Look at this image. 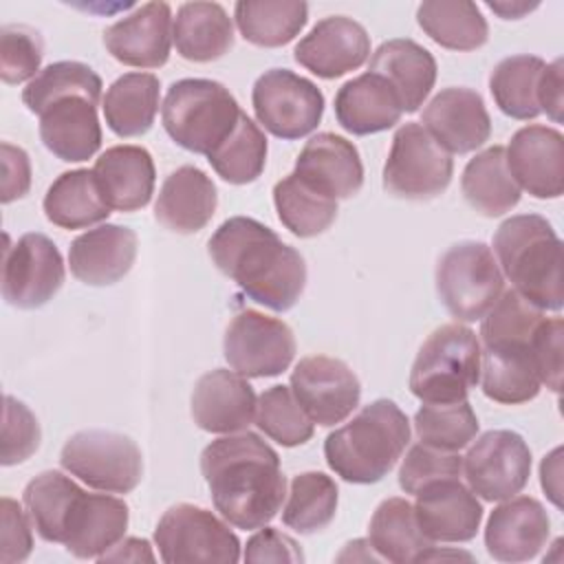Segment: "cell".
<instances>
[{
	"mask_svg": "<svg viewBox=\"0 0 564 564\" xmlns=\"http://www.w3.org/2000/svg\"><path fill=\"white\" fill-rule=\"evenodd\" d=\"M200 471L216 511L236 529L256 531L278 516L286 480L278 452L258 434L212 441L200 454Z\"/></svg>",
	"mask_w": 564,
	"mask_h": 564,
	"instance_id": "6da1fadb",
	"label": "cell"
},
{
	"mask_svg": "<svg viewBox=\"0 0 564 564\" xmlns=\"http://www.w3.org/2000/svg\"><path fill=\"white\" fill-rule=\"evenodd\" d=\"M209 258L253 302L284 313L304 293L306 264L302 253L256 218L234 216L209 238Z\"/></svg>",
	"mask_w": 564,
	"mask_h": 564,
	"instance_id": "7a4b0ae2",
	"label": "cell"
},
{
	"mask_svg": "<svg viewBox=\"0 0 564 564\" xmlns=\"http://www.w3.org/2000/svg\"><path fill=\"white\" fill-rule=\"evenodd\" d=\"M410 443V421L390 399L361 408L324 441L328 467L346 482H379L397 465Z\"/></svg>",
	"mask_w": 564,
	"mask_h": 564,
	"instance_id": "3957f363",
	"label": "cell"
},
{
	"mask_svg": "<svg viewBox=\"0 0 564 564\" xmlns=\"http://www.w3.org/2000/svg\"><path fill=\"white\" fill-rule=\"evenodd\" d=\"M494 256L529 304L540 311H562V240L538 214L507 218L494 234Z\"/></svg>",
	"mask_w": 564,
	"mask_h": 564,
	"instance_id": "277c9868",
	"label": "cell"
},
{
	"mask_svg": "<svg viewBox=\"0 0 564 564\" xmlns=\"http://www.w3.org/2000/svg\"><path fill=\"white\" fill-rule=\"evenodd\" d=\"M161 117L176 145L209 156L234 134L242 110L220 82L187 77L170 86Z\"/></svg>",
	"mask_w": 564,
	"mask_h": 564,
	"instance_id": "5b68a950",
	"label": "cell"
},
{
	"mask_svg": "<svg viewBox=\"0 0 564 564\" xmlns=\"http://www.w3.org/2000/svg\"><path fill=\"white\" fill-rule=\"evenodd\" d=\"M480 379V341L460 324H443L423 341L410 370V392L423 403L467 399Z\"/></svg>",
	"mask_w": 564,
	"mask_h": 564,
	"instance_id": "8992f818",
	"label": "cell"
},
{
	"mask_svg": "<svg viewBox=\"0 0 564 564\" xmlns=\"http://www.w3.org/2000/svg\"><path fill=\"white\" fill-rule=\"evenodd\" d=\"M434 280L441 304L458 322L482 319L505 291V275L491 247L478 240L452 245L438 258Z\"/></svg>",
	"mask_w": 564,
	"mask_h": 564,
	"instance_id": "52a82bcc",
	"label": "cell"
},
{
	"mask_svg": "<svg viewBox=\"0 0 564 564\" xmlns=\"http://www.w3.org/2000/svg\"><path fill=\"white\" fill-rule=\"evenodd\" d=\"M59 465L88 487L106 494H130L143 478L139 445L119 432L82 430L62 452Z\"/></svg>",
	"mask_w": 564,
	"mask_h": 564,
	"instance_id": "ba28073f",
	"label": "cell"
},
{
	"mask_svg": "<svg viewBox=\"0 0 564 564\" xmlns=\"http://www.w3.org/2000/svg\"><path fill=\"white\" fill-rule=\"evenodd\" d=\"M154 544L165 564H236L240 560L238 535L212 511L189 502L174 505L161 516Z\"/></svg>",
	"mask_w": 564,
	"mask_h": 564,
	"instance_id": "9c48e42d",
	"label": "cell"
},
{
	"mask_svg": "<svg viewBox=\"0 0 564 564\" xmlns=\"http://www.w3.org/2000/svg\"><path fill=\"white\" fill-rule=\"evenodd\" d=\"M452 174V154L421 123H403L394 132L383 165V189L388 194L408 200H430L447 189Z\"/></svg>",
	"mask_w": 564,
	"mask_h": 564,
	"instance_id": "30bf717a",
	"label": "cell"
},
{
	"mask_svg": "<svg viewBox=\"0 0 564 564\" xmlns=\"http://www.w3.org/2000/svg\"><path fill=\"white\" fill-rule=\"evenodd\" d=\"M251 104L264 130L284 141L311 134L324 115L322 90L289 68L264 70L253 84Z\"/></svg>",
	"mask_w": 564,
	"mask_h": 564,
	"instance_id": "8fae6325",
	"label": "cell"
},
{
	"mask_svg": "<svg viewBox=\"0 0 564 564\" xmlns=\"http://www.w3.org/2000/svg\"><path fill=\"white\" fill-rule=\"evenodd\" d=\"M223 352L229 368L242 377H278L295 357V335L286 322L245 308L231 317Z\"/></svg>",
	"mask_w": 564,
	"mask_h": 564,
	"instance_id": "7c38bea8",
	"label": "cell"
},
{
	"mask_svg": "<svg viewBox=\"0 0 564 564\" xmlns=\"http://www.w3.org/2000/svg\"><path fill=\"white\" fill-rule=\"evenodd\" d=\"M463 471L469 489L482 500H507L529 482L531 449L518 432L489 430L469 445Z\"/></svg>",
	"mask_w": 564,
	"mask_h": 564,
	"instance_id": "4fadbf2b",
	"label": "cell"
},
{
	"mask_svg": "<svg viewBox=\"0 0 564 564\" xmlns=\"http://www.w3.org/2000/svg\"><path fill=\"white\" fill-rule=\"evenodd\" d=\"M64 284V260L55 242L37 231L7 247L2 264V297L15 308H40Z\"/></svg>",
	"mask_w": 564,
	"mask_h": 564,
	"instance_id": "5bb4252c",
	"label": "cell"
},
{
	"mask_svg": "<svg viewBox=\"0 0 564 564\" xmlns=\"http://www.w3.org/2000/svg\"><path fill=\"white\" fill-rule=\"evenodd\" d=\"M291 390L308 419L324 427L348 419L361 399L357 375L341 359L326 355L300 359L291 372Z\"/></svg>",
	"mask_w": 564,
	"mask_h": 564,
	"instance_id": "9a60e30c",
	"label": "cell"
},
{
	"mask_svg": "<svg viewBox=\"0 0 564 564\" xmlns=\"http://www.w3.org/2000/svg\"><path fill=\"white\" fill-rule=\"evenodd\" d=\"M130 509L110 494L75 491L62 524V544L79 560H99L126 533Z\"/></svg>",
	"mask_w": 564,
	"mask_h": 564,
	"instance_id": "2e32d148",
	"label": "cell"
},
{
	"mask_svg": "<svg viewBox=\"0 0 564 564\" xmlns=\"http://www.w3.org/2000/svg\"><path fill=\"white\" fill-rule=\"evenodd\" d=\"M507 167L520 189L533 198H560L564 192V137L560 130L531 123L505 148Z\"/></svg>",
	"mask_w": 564,
	"mask_h": 564,
	"instance_id": "e0dca14e",
	"label": "cell"
},
{
	"mask_svg": "<svg viewBox=\"0 0 564 564\" xmlns=\"http://www.w3.org/2000/svg\"><path fill=\"white\" fill-rule=\"evenodd\" d=\"M421 123L449 154L474 152L491 134V119L480 93L465 86H449L436 93L423 108Z\"/></svg>",
	"mask_w": 564,
	"mask_h": 564,
	"instance_id": "ac0fdd59",
	"label": "cell"
},
{
	"mask_svg": "<svg viewBox=\"0 0 564 564\" xmlns=\"http://www.w3.org/2000/svg\"><path fill=\"white\" fill-rule=\"evenodd\" d=\"M300 66L322 79H337L370 57L368 31L348 15L322 18L293 51Z\"/></svg>",
	"mask_w": 564,
	"mask_h": 564,
	"instance_id": "d6986e66",
	"label": "cell"
},
{
	"mask_svg": "<svg viewBox=\"0 0 564 564\" xmlns=\"http://www.w3.org/2000/svg\"><path fill=\"white\" fill-rule=\"evenodd\" d=\"M172 24L167 2H145L104 31V46L126 66L159 68L170 57Z\"/></svg>",
	"mask_w": 564,
	"mask_h": 564,
	"instance_id": "ffe728a7",
	"label": "cell"
},
{
	"mask_svg": "<svg viewBox=\"0 0 564 564\" xmlns=\"http://www.w3.org/2000/svg\"><path fill=\"white\" fill-rule=\"evenodd\" d=\"M256 405L258 397L247 377L227 368L205 372L192 392V419L212 434L245 432L256 421Z\"/></svg>",
	"mask_w": 564,
	"mask_h": 564,
	"instance_id": "44dd1931",
	"label": "cell"
},
{
	"mask_svg": "<svg viewBox=\"0 0 564 564\" xmlns=\"http://www.w3.org/2000/svg\"><path fill=\"white\" fill-rule=\"evenodd\" d=\"M414 516L430 542H469L482 520V505L460 478H443L416 494Z\"/></svg>",
	"mask_w": 564,
	"mask_h": 564,
	"instance_id": "7402d4cb",
	"label": "cell"
},
{
	"mask_svg": "<svg viewBox=\"0 0 564 564\" xmlns=\"http://www.w3.org/2000/svg\"><path fill=\"white\" fill-rule=\"evenodd\" d=\"M551 520L540 500L511 496L498 505L485 527L487 553L498 562H529L549 540Z\"/></svg>",
	"mask_w": 564,
	"mask_h": 564,
	"instance_id": "603a6c76",
	"label": "cell"
},
{
	"mask_svg": "<svg viewBox=\"0 0 564 564\" xmlns=\"http://www.w3.org/2000/svg\"><path fill=\"white\" fill-rule=\"evenodd\" d=\"M293 174L333 200L350 198L364 185V165L357 148L335 132L311 137L295 161Z\"/></svg>",
	"mask_w": 564,
	"mask_h": 564,
	"instance_id": "cb8c5ba5",
	"label": "cell"
},
{
	"mask_svg": "<svg viewBox=\"0 0 564 564\" xmlns=\"http://www.w3.org/2000/svg\"><path fill=\"white\" fill-rule=\"evenodd\" d=\"M137 234L123 225H99L77 236L68 247L70 273L88 286H110L134 264Z\"/></svg>",
	"mask_w": 564,
	"mask_h": 564,
	"instance_id": "d4e9b609",
	"label": "cell"
},
{
	"mask_svg": "<svg viewBox=\"0 0 564 564\" xmlns=\"http://www.w3.org/2000/svg\"><path fill=\"white\" fill-rule=\"evenodd\" d=\"M95 178L110 209H143L152 194L156 170L152 154L141 145H112L95 161Z\"/></svg>",
	"mask_w": 564,
	"mask_h": 564,
	"instance_id": "484cf974",
	"label": "cell"
},
{
	"mask_svg": "<svg viewBox=\"0 0 564 564\" xmlns=\"http://www.w3.org/2000/svg\"><path fill=\"white\" fill-rule=\"evenodd\" d=\"M218 194L214 181L194 165L170 172L154 203V218L174 234H196L214 216Z\"/></svg>",
	"mask_w": 564,
	"mask_h": 564,
	"instance_id": "4316f807",
	"label": "cell"
},
{
	"mask_svg": "<svg viewBox=\"0 0 564 564\" xmlns=\"http://www.w3.org/2000/svg\"><path fill=\"white\" fill-rule=\"evenodd\" d=\"M403 104L392 84L377 75L364 73L348 79L335 95L337 123L357 137L383 132L401 121Z\"/></svg>",
	"mask_w": 564,
	"mask_h": 564,
	"instance_id": "83f0119b",
	"label": "cell"
},
{
	"mask_svg": "<svg viewBox=\"0 0 564 564\" xmlns=\"http://www.w3.org/2000/svg\"><path fill=\"white\" fill-rule=\"evenodd\" d=\"M40 139L48 152L66 163L88 161L101 145L97 106L82 97H64L40 115Z\"/></svg>",
	"mask_w": 564,
	"mask_h": 564,
	"instance_id": "f1b7e54d",
	"label": "cell"
},
{
	"mask_svg": "<svg viewBox=\"0 0 564 564\" xmlns=\"http://www.w3.org/2000/svg\"><path fill=\"white\" fill-rule=\"evenodd\" d=\"M370 73L386 77L399 93L403 112H416L436 82L434 55L410 37L383 42L370 57Z\"/></svg>",
	"mask_w": 564,
	"mask_h": 564,
	"instance_id": "f546056e",
	"label": "cell"
},
{
	"mask_svg": "<svg viewBox=\"0 0 564 564\" xmlns=\"http://www.w3.org/2000/svg\"><path fill=\"white\" fill-rule=\"evenodd\" d=\"M478 381L487 399L505 405L535 399L542 386L529 344H482Z\"/></svg>",
	"mask_w": 564,
	"mask_h": 564,
	"instance_id": "4dcf8cb0",
	"label": "cell"
},
{
	"mask_svg": "<svg viewBox=\"0 0 564 564\" xmlns=\"http://www.w3.org/2000/svg\"><path fill=\"white\" fill-rule=\"evenodd\" d=\"M176 53L187 62L220 59L234 46V24L218 2H185L172 24Z\"/></svg>",
	"mask_w": 564,
	"mask_h": 564,
	"instance_id": "1f68e13d",
	"label": "cell"
},
{
	"mask_svg": "<svg viewBox=\"0 0 564 564\" xmlns=\"http://www.w3.org/2000/svg\"><path fill=\"white\" fill-rule=\"evenodd\" d=\"M460 189L467 205L487 218L502 216L520 203V187L509 174L502 145H491L467 161Z\"/></svg>",
	"mask_w": 564,
	"mask_h": 564,
	"instance_id": "d6a6232c",
	"label": "cell"
},
{
	"mask_svg": "<svg viewBox=\"0 0 564 564\" xmlns=\"http://www.w3.org/2000/svg\"><path fill=\"white\" fill-rule=\"evenodd\" d=\"M161 82L152 73H126L117 77L104 97L106 126L123 139L145 134L159 112Z\"/></svg>",
	"mask_w": 564,
	"mask_h": 564,
	"instance_id": "836d02e7",
	"label": "cell"
},
{
	"mask_svg": "<svg viewBox=\"0 0 564 564\" xmlns=\"http://www.w3.org/2000/svg\"><path fill=\"white\" fill-rule=\"evenodd\" d=\"M46 218L62 229H86L104 223L110 214L93 170H70L59 174L44 196Z\"/></svg>",
	"mask_w": 564,
	"mask_h": 564,
	"instance_id": "e575fe53",
	"label": "cell"
},
{
	"mask_svg": "<svg viewBox=\"0 0 564 564\" xmlns=\"http://www.w3.org/2000/svg\"><path fill=\"white\" fill-rule=\"evenodd\" d=\"M368 542L381 560L394 564L419 562L430 542L416 522L414 505L405 498H386L372 513L368 524Z\"/></svg>",
	"mask_w": 564,
	"mask_h": 564,
	"instance_id": "d590c367",
	"label": "cell"
},
{
	"mask_svg": "<svg viewBox=\"0 0 564 564\" xmlns=\"http://www.w3.org/2000/svg\"><path fill=\"white\" fill-rule=\"evenodd\" d=\"M423 33L449 51H476L489 37L485 15L467 0H427L416 9Z\"/></svg>",
	"mask_w": 564,
	"mask_h": 564,
	"instance_id": "8d00e7d4",
	"label": "cell"
},
{
	"mask_svg": "<svg viewBox=\"0 0 564 564\" xmlns=\"http://www.w3.org/2000/svg\"><path fill=\"white\" fill-rule=\"evenodd\" d=\"M240 35L262 48L289 44L308 20V4L302 0H240L234 7Z\"/></svg>",
	"mask_w": 564,
	"mask_h": 564,
	"instance_id": "74e56055",
	"label": "cell"
},
{
	"mask_svg": "<svg viewBox=\"0 0 564 564\" xmlns=\"http://www.w3.org/2000/svg\"><path fill=\"white\" fill-rule=\"evenodd\" d=\"M546 62L538 55H511L496 64L489 75V90L496 106L511 119L529 121L542 110L538 86Z\"/></svg>",
	"mask_w": 564,
	"mask_h": 564,
	"instance_id": "f35d334b",
	"label": "cell"
},
{
	"mask_svg": "<svg viewBox=\"0 0 564 564\" xmlns=\"http://www.w3.org/2000/svg\"><path fill=\"white\" fill-rule=\"evenodd\" d=\"M273 205L280 223L297 238L319 236L337 218V200L311 189L293 172L275 183Z\"/></svg>",
	"mask_w": 564,
	"mask_h": 564,
	"instance_id": "ab89813d",
	"label": "cell"
},
{
	"mask_svg": "<svg viewBox=\"0 0 564 564\" xmlns=\"http://www.w3.org/2000/svg\"><path fill=\"white\" fill-rule=\"evenodd\" d=\"M337 500L339 491L330 476L324 471H302L291 480L282 522L302 535L317 533L333 522Z\"/></svg>",
	"mask_w": 564,
	"mask_h": 564,
	"instance_id": "60d3db41",
	"label": "cell"
},
{
	"mask_svg": "<svg viewBox=\"0 0 564 564\" xmlns=\"http://www.w3.org/2000/svg\"><path fill=\"white\" fill-rule=\"evenodd\" d=\"M101 88V77L88 64L64 59L42 68L22 90V101L35 115H42L51 104L73 95H82L97 106Z\"/></svg>",
	"mask_w": 564,
	"mask_h": 564,
	"instance_id": "b9f144b4",
	"label": "cell"
},
{
	"mask_svg": "<svg viewBox=\"0 0 564 564\" xmlns=\"http://www.w3.org/2000/svg\"><path fill=\"white\" fill-rule=\"evenodd\" d=\"M207 161L214 172L231 185L253 183L267 163V137L258 123L242 112L234 134L220 143Z\"/></svg>",
	"mask_w": 564,
	"mask_h": 564,
	"instance_id": "7bdbcfd3",
	"label": "cell"
},
{
	"mask_svg": "<svg viewBox=\"0 0 564 564\" xmlns=\"http://www.w3.org/2000/svg\"><path fill=\"white\" fill-rule=\"evenodd\" d=\"M77 489V482L53 469L42 471L26 482L22 491V502L33 529L44 542H62L64 516Z\"/></svg>",
	"mask_w": 564,
	"mask_h": 564,
	"instance_id": "ee69618b",
	"label": "cell"
},
{
	"mask_svg": "<svg viewBox=\"0 0 564 564\" xmlns=\"http://www.w3.org/2000/svg\"><path fill=\"white\" fill-rule=\"evenodd\" d=\"M478 427V416L467 399L454 403H425L414 414V432L419 441L443 452L467 447L476 438Z\"/></svg>",
	"mask_w": 564,
	"mask_h": 564,
	"instance_id": "f6af8a7d",
	"label": "cell"
},
{
	"mask_svg": "<svg viewBox=\"0 0 564 564\" xmlns=\"http://www.w3.org/2000/svg\"><path fill=\"white\" fill-rule=\"evenodd\" d=\"M256 425L282 447H297L311 441L315 423L302 410L289 386H271L258 397Z\"/></svg>",
	"mask_w": 564,
	"mask_h": 564,
	"instance_id": "bcb514c9",
	"label": "cell"
},
{
	"mask_svg": "<svg viewBox=\"0 0 564 564\" xmlns=\"http://www.w3.org/2000/svg\"><path fill=\"white\" fill-rule=\"evenodd\" d=\"M44 42L24 24H4L0 31V77L4 84L31 82L40 73Z\"/></svg>",
	"mask_w": 564,
	"mask_h": 564,
	"instance_id": "7dc6e473",
	"label": "cell"
},
{
	"mask_svg": "<svg viewBox=\"0 0 564 564\" xmlns=\"http://www.w3.org/2000/svg\"><path fill=\"white\" fill-rule=\"evenodd\" d=\"M463 458L456 452H443L416 443L408 449L399 467V487L416 496L425 485L443 478H460Z\"/></svg>",
	"mask_w": 564,
	"mask_h": 564,
	"instance_id": "c3c4849f",
	"label": "cell"
},
{
	"mask_svg": "<svg viewBox=\"0 0 564 564\" xmlns=\"http://www.w3.org/2000/svg\"><path fill=\"white\" fill-rule=\"evenodd\" d=\"M42 441V430L35 414L29 410L26 403L18 401L15 397H4L2 410V454L0 463L4 467L24 463L31 458Z\"/></svg>",
	"mask_w": 564,
	"mask_h": 564,
	"instance_id": "681fc988",
	"label": "cell"
},
{
	"mask_svg": "<svg viewBox=\"0 0 564 564\" xmlns=\"http://www.w3.org/2000/svg\"><path fill=\"white\" fill-rule=\"evenodd\" d=\"M562 317H542L529 341V352L540 383H544L553 392H560L562 386Z\"/></svg>",
	"mask_w": 564,
	"mask_h": 564,
	"instance_id": "f907efd6",
	"label": "cell"
},
{
	"mask_svg": "<svg viewBox=\"0 0 564 564\" xmlns=\"http://www.w3.org/2000/svg\"><path fill=\"white\" fill-rule=\"evenodd\" d=\"M0 562L15 564L24 562L33 551V533L31 518L22 511L20 502L4 496L0 500Z\"/></svg>",
	"mask_w": 564,
	"mask_h": 564,
	"instance_id": "816d5d0a",
	"label": "cell"
},
{
	"mask_svg": "<svg viewBox=\"0 0 564 564\" xmlns=\"http://www.w3.org/2000/svg\"><path fill=\"white\" fill-rule=\"evenodd\" d=\"M245 562H289V564H300L304 562V553L300 544L273 529V527H260L245 546Z\"/></svg>",
	"mask_w": 564,
	"mask_h": 564,
	"instance_id": "f5cc1de1",
	"label": "cell"
},
{
	"mask_svg": "<svg viewBox=\"0 0 564 564\" xmlns=\"http://www.w3.org/2000/svg\"><path fill=\"white\" fill-rule=\"evenodd\" d=\"M2 189H0V200L7 205L15 198H22L29 187H31V161L29 154L9 143L2 141Z\"/></svg>",
	"mask_w": 564,
	"mask_h": 564,
	"instance_id": "db71d44e",
	"label": "cell"
},
{
	"mask_svg": "<svg viewBox=\"0 0 564 564\" xmlns=\"http://www.w3.org/2000/svg\"><path fill=\"white\" fill-rule=\"evenodd\" d=\"M564 62L557 57L555 62L544 66V73L540 77V86H538V104L540 110L546 112V117H551L555 123L562 121V108H564V95H562V86H564Z\"/></svg>",
	"mask_w": 564,
	"mask_h": 564,
	"instance_id": "11a10c76",
	"label": "cell"
},
{
	"mask_svg": "<svg viewBox=\"0 0 564 564\" xmlns=\"http://www.w3.org/2000/svg\"><path fill=\"white\" fill-rule=\"evenodd\" d=\"M154 562V553L150 549V542L143 538H126L119 540L108 553L99 557V562Z\"/></svg>",
	"mask_w": 564,
	"mask_h": 564,
	"instance_id": "9f6ffc18",
	"label": "cell"
},
{
	"mask_svg": "<svg viewBox=\"0 0 564 564\" xmlns=\"http://www.w3.org/2000/svg\"><path fill=\"white\" fill-rule=\"evenodd\" d=\"M562 447H555L549 456L542 458V465H540V482H542V489L546 491V496L551 498V502L555 507H562V500H560V474H562Z\"/></svg>",
	"mask_w": 564,
	"mask_h": 564,
	"instance_id": "6f0895ef",
	"label": "cell"
},
{
	"mask_svg": "<svg viewBox=\"0 0 564 564\" xmlns=\"http://www.w3.org/2000/svg\"><path fill=\"white\" fill-rule=\"evenodd\" d=\"M487 7L498 13L502 20H520L522 15H527L529 11L538 9V2H524V0H494L487 2Z\"/></svg>",
	"mask_w": 564,
	"mask_h": 564,
	"instance_id": "680465c9",
	"label": "cell"
},
{
	"mask_svg": "<svg viewBox=\"0 0 564 564\" xmlns=\"http://www.w3.org/2000/svg\"><path fill=\"white\" fill-rule=\"evenodd\" d=\"M337 560L339 562H346V560H364V562H368V560H381L377 553H375V549H370V542L368 540H352V542H348L346 546H344V551L337 555Z\"/></svg>",
	"mask_w": 564,
	"mask_h": 564,
	"instance_id": "91938a15",
	"label": "cell"
}]
</instances>
